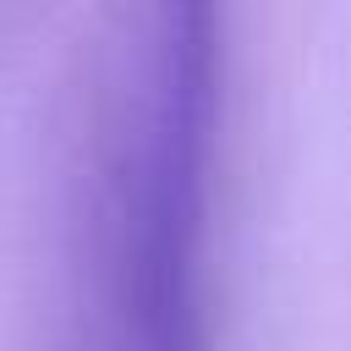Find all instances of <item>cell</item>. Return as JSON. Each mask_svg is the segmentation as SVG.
Returning <instances> with one entry per match:
<instances>
[{"label":"cell","mask_w":351,"mask_h":351,"mask_svg":"<svg viewBox=\"0 0 351 351\" xmlns=\"http://www.w3.org/2000/svg\"><path fill=\"white\" fill-rule=\"evenodd\" d=\"M219 104L214 11L165 5L115 93L93 203V313L104 351H203L197 263Z\"/></svg>","instance_id":"cell-1"}]
</instances>
